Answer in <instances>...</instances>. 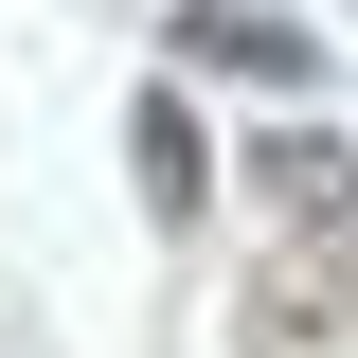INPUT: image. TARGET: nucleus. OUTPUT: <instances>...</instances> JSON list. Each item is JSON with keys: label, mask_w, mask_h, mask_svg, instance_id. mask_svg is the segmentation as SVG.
<instances>
[{"label": "nucleus", "mask_w": 358, "mask_h": 358, "mask_svg": "<svg viewBox=\"0 0 358 358\" xmlns=\"http://www.w3.org/2000/svg\"><path fill=\"white\" fill-rule=\"evenodd\" d=\"M251 179L287 197V215H322V233H358V143H322V126H268V143H251Z\"/></svg>", "instance_id": "obj_3"}, {"label": "nucleus", "mask_w": 358, "mask_h": 358, "mask_svg": "<svg viewBox=\"0 0 358 358\" xmlns=\"http://www.w3.org/2000/svg\"><path fill=\"white\" fill-rule=\"evenodd\" d=\"M233 358H358V251H287L233 305Z\"/></svg>", "instance_id": "obj_1"}, {"label": "nucleus", "mask_w": 358, "mask_h": 358, "mask_svg": "<svg viewBox=\"0 0 358 358\" xmlns=\"http://www.w3.org/2000/svg\"><path fill=\"white\" fill-rule=\"evenodd\" d=\"M179 54H197V72H251V90H305L322 72V36H287L251 0H179Z\"/></svg>", "instance_id": "obj_2"}, {"label": "nucleus", "mask_w": 358, "mask_h": 358, "mask_svg": "<svg viewBox=\"0 0 358 358\" xmlns=\"http://www.w3.org/2000/svg\"><path fill=\"white\" fill-rule=\"evenodd\" d=\"M126 143H143V215H162V233H197V108H179V90H143V108H126Z\"/></svg>", "instance_id": "obj_4"}]
</instances>
